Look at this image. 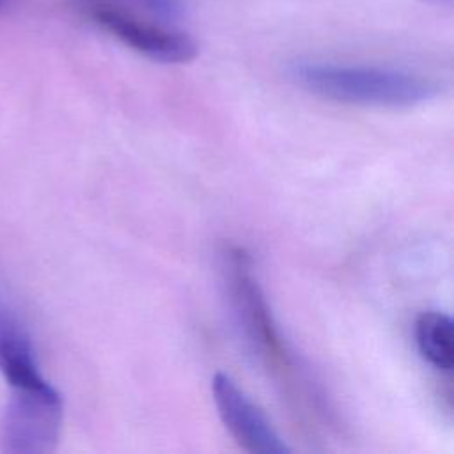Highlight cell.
Returning a JSON list of instances; mask_svg holds the SVG:
<instances>
[{"mask_svg":"<svg viewBox=\"0 0 454 454\" xmlns=\"http://www.w3.org/2000/svg\"><path fill=\"white\" fill-rule=\"evenodd\" d=\"M289 76L316 96L362 106L410 108L440 92L438 83L426 76L385 67L294 62L289 67Z\"/></svg>","mask_w":454,"mask_h":454,"instance_id":"6da1fadb","label":"cell"},{"mask_svg":"<svg viewBox=\"0 0 454 454\" xmlns=\"http://www.w3.org/2000/svg\"><path fill=\"white\" fill-rule=\"evenodd\" d=\"M62 399L44 380L11 385L0 424V447L9 454H46L59 442Z\"/></svg>","mask_w":454,"mask_h":454,"instance_id":"7a4b0ae2","label":"cell"},{"mask_svg":"<svg viewBox=\"0 0 454 454\" xmlns=\"http://www.w3.org/2000/svg\"><path fill=\"white\" fill-rule=\"evenodd\" d=\"M211 392L225 429L245 450L252 454L291 452V447L275 431L266 415L229 374L216 372L211 380Z\"/></svg>","mask_w":454,"mask_h":454,"instance_id":"3957f363","label":"cell"},{"mask_svg":"<svg viewBox=\"0 0 454 454\" xmlns=\"http://www.w3.org/2000/svg\"><path fill=\"white\" fill-rule=\"evenodd\" d=\"M94 20L138 53L165 64H183L197 57V43L183 32L144 23L108 5L96 7Z\"/></svg>","mask_w":454,"mask_h":454,"instance_id":"277c9868","label":"cell"},{"mask_svg":"<svg viewBox=\"0 0 454 454\" xmlns=\"http://www.w3.org/2000/svg\"><path fill=\"white\" fill-rule=\"evenodd\" d=\"M0 372L9 387L43 378L28 333L4 305H0Z\"/></svg>","mask_w":454,"mask_h":454,"instance_id":"5b68a950","label":"cell"},{"mask_svg":"<svg viewBox=\"0 0 454 454\" xmlns=\"http://www.w3.org/2000/svg\"><path fill=\"white\" fill-rule=\"evenodd\" d=\"M415 342L424 360L434 369L450 372L454 365V325L438 310L422 312L415 321Z\"/></svg>","mask_w":454,"mask_h":454,"instance_id":"8992f818","label":"cell"},{"mask_svg":"<svg viewBox=\"0 0 454 454\" xmlns=\"http://www.w3.org/2000/svg\"><path fill=\"white\" fill-rule=\"evenodd\" d=\"M94 2H101L108 7L112 4L131 5V7H137V9H142L149 14L160 16L163 20H176V18L183 16V12H184L183 0H94Z\"/></svg>","mask_w":454,"mask_h":454,"instance_id":"52a82bcc","label":"cell"},{"mask_svg":"<svg viewBox=\"0 0 454 454\" xmlns=\"http://www.w3.org/2000/svg\"><path fill=\"white\" fill-rule=\"evenodd\" d=\"M427 2H433V0H427ZM436 2H445V0H436Z\"/></svg>","mask_w":454,"mask_h":454,"instance_id":"ba28073f","label":"cell"},{"mask_svg":"<svg viewBox=\"0 0 454 454\" xmlns=\"http://www.w3.org/2000/svg\"><path fill=\"white\" fill-rule=\"evenodd\" d=\"M5 4V0H0V5H4Z\"/></svg>","mask_w":454,"mask_h":454,"instance_id":"9c48e42d","label":"cell"}]
</instances>
